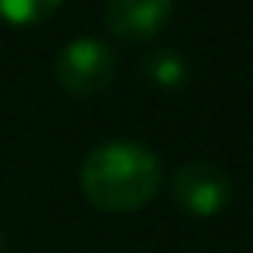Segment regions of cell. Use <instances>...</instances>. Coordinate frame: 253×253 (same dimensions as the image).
Here are the masks:
<instances>
[{
	"label": "cell",
	"mask_w": 253,
	"mask_h": 253,
	"mask_svg": "<svg viewBox=\"0 0 253 253\" xmlns=\"http://www.w3.org/2000/svg\"><path fill=\"white\" fill-rule=\"evenodd\" d=\"M173 199L189 215H218L231 202V176L205 157H189L173 173Z\"/></svg>",
	"instance_id": "obj_3"
},
{
	"label": "cell",
	"mask_w": 253,
	"mask_h": 253,
	"mask_svg": "<svg viewBox=\"0 0 253 253\" xmlns=\"http://www.w3.org/2000/svg\"><path fill=\"white\" fill-rule=\"evenodd\" d=\"M61 6V0H0V16L10 23H39V19L51 16Z\"/></svg>",
	"instance_id": "obj_6"
},
{
	"label": "cell",
	"mask_w": 253,
	"mask_h": 253,
	"mask_svg": "<svg viewBox=\"0 0 253 253\" xmlns=\"http://www.w3.org/2000/svg\"><path fill=\"white\" fill-rule=\"evenodd\" d=\"M173 0H106L103 16L116 36L128 42H144L167 26Z\"/></svg>",
	"instance_id": "obj_4"
},
{
	"label": "cell",
	"mask_w": 253,
	"mask_h": 253,
	"mask_svg": "<svg viewBox=\"0 0 253 253\" xmlns=\"http://www.w3.org/2000/svg\"><path fill=\"white\" fill-rule=\"evenodd\" d=\"M144 74H148L151 84L173 90V86L186 84V77H189V64H186V58L179 55V51L161 48V51H151V55L144 58Z\"/></svg>",
	"instance_id": "obj_5"
},
{
	"label": "cell",
	"mask_w": 253,
	"mask_h": 253,
	"mask_svg": "<svg viewBox=\"0 0 253 253\" xmlns=\"http://www.w3.org/2000/svg\"><path fill=\"white\" fill-rule=\"evenodd\" d=\"M55 74L64 90L86 96L103 86H109L112 74H116V51L109 42L96 36H77L68 45H61L55 61Z\"/></svg>",
	"instance_id": "obj_2"
},
{
	"label": "cell",
	"mask_w": 253,
	"mask_h": 253,
	"mask_svg": "<svg viewBox=\"0 0 253 253\" xmlns=\"http://www.w3.org/2000/svg\"><path fill=\"white\" fill-rule=\"evenodd\" d=\"M0 244H3V237H0Z\"/></svg>",
	"instance_id": "obj_7"
},
{
	"label": "cell",
	"mask_w": 253,
	"mask_h": 253,
	"mask_svg": "<svg viewBox=\"0 0 253 253\" xmlns=\"http://www.w3.org/2000/svg\"><path fill=\"white\" fill-rule=\"evenodd\" d=\"M164 179L161 157L141 141L106 138L86 151L81 186L93 205L106 211H131L157 192Z\"/></svg>",
	"instance_id": "obj_1"
}]
</instances>
